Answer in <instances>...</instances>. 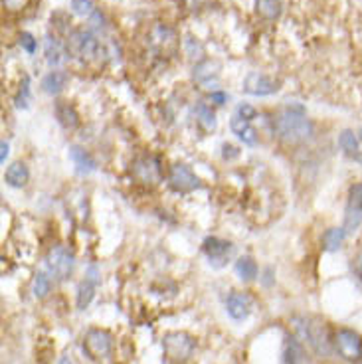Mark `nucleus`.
<instances>
[{
  "label": "nucleus",
  "instance_id": "f257e3e1",
  "mask_svg": "<svg viewBox=\"0 0 362 364\" xmlns=\"http://www.w3.org/2000/svg\"><path fill=\"white\" fill-rule=\"evenodd\" d=\"M275 131L281 136V141L289 145H299L313 135V125L305 117V109L301 105L291 103L283 109L280 117L275 119Z\"/></svg>",
  "mask_w": 362,
  "mask_h": 364
},
{
  "label": "nucleus",
  "instance_id": "f03ea898",
  "mask_svg": "<svg viewBox=\"0 0 362 364\" xmlns=\"http://www.w3.org/2000/svg\"><path fill=\"white\" fill-rule=\"evenodd\" d=\"M291 327L295 331V337L307 343L317 355L326 356L331 353V338H329L325 323H321L317 318L295 317L291 321Z\"/></svg>",
  "mask_w": 362,
  "mask_h": 364
},
{
  "label": "nucleus",
  "instance_id": "7ed1b4c3",
  "mask_svg": "<svg viewBox=\"0 0 362 364\" xmlns=\"http://www.w3.org/2000/svg\"><path fill=\"white\" fill-rule=\"evenodd\" d=\"M100 40L97 36L91 32V30H85V28H78L70 32L68 36V52L78 58V60H93L95 55L100 54Z\"/></svg>",
  "mask_w": 362,
  "mask_h": 364
},
{
  "label": "nucleus",
  "instance_id": "20e7f679",
  "mask_svg": "<svg viewBox=\"0 0 362 364\" xmlns=\"http://www.w3.org/2000/svg\"><path fill=\"white\" fill-rule=\"evenodd\" d=\"M196 343L191 335L186 333H169L163 338V350L164 356L174 364H184L194 353Z\"/></svg>",
  "mask_w": 362,
  "mask_h": 364
},
{
  "label": "nucleus",
  "instance_id": "39448f33",
  "mask_svg": "<svg viewBox=\"0 0 362 364\" xmlns=\"http://www.w3.org/2000/svg\"><path fill=\"white\" fill-rule=\"evenodd\" d=\"M46 265H48V272L55 275L60 282H64L72 275L75 257L65 246H54L46 255Z\"/></svg>",
  "mask_w": 362,
  "mask_h": 364
},
{
  "label": "nucleus",
  "instance_id": "423d86ee",
  "mask_svg": "<svg viewBox=\"0 0 362 364\" xmlns=\"http://www.w3.org/2000/svg\"><path fill=\"white\" fill-rule=\"evenodd\" d=\"M335 348L339 355L348 363H361L362 360V338L358 333L351 328H339L335 335Z\"/></svg>",
  "mask_w": 362,
  "mask_h": 364
},
{
  "label": "nucleus",
  "instance_id": "0eeeda50",
  "mask_svg": "<svg viewBox=\"0 0 362 364\" xmlns=\"http://www.w3.org/2000/svg\"><path fill=\"white\" fill-rule=\"evenodd\" d=\"M113 338L103 328H91L83 337V350L87 353L91 360H103L111 355Z\"/></svg>",
  "mask_w": 362,
  "mask_h": 364
},
{
  "label": "nucleus",
  "instance_id": "6e6552de",
  "mask_svg": "<svg viewBox=\"0 0 362 364\" xmlns=\"http://www.w3.org/2000/svg\"><path fill=\"white\" fill-rule=\"evenodd\" d=\"M131 173L141 184L153 186V184H159L163 178V166H161V161L156 156L145 155L135 159Z\"/></svg>",
  "mask_w": 362,
  "mask_h": 364
},
{
  "label": "nucleus",
  "instance_id": "1a4fd4ad",
  "mask_svg": "<svg viewBox=\"0 0 362 364\" xmlns=\"http://www.w3.org/2000/svg\"><path fill=\"white\" fill-rule=\"evenodd\" d=\"M169 186L174 192H192L200 186V178L186 164H174L169 171Z\"/></svg>",
  "mask_w": 362,
  "mask_h": 364
},
{
  "label": "nucleus",
  "instance_id": "9d476101",
  "mask_svg": "<svg viewBox=\"0 0 362 364\" xmlns=\"http://www.w3.org/2000/svg\"><path fill=\"white\" fill-rule=\"evenodd\" d=\"M362 224V184H354L348 192L346 212H344V230L353 232Z\"/></svg>",
  "mask_w": 362,
  "mask_h": 364
},
{
  "label": "nucleus",
  "instance_id": "9b49d317",
  "mask_svg": "<svg viewBox=\"0 0 362 364\" xmlns=\"http://www.w3.org/2000/svg\"><path fill=\"white\" fill-rule=\"evenodd\" d=\"M277 90H280V83L273 82L272 77H267V75H263V73H257V72L247 73V77H245V82H244L245 93H250V95H257V97H263V95H273V93H277Z\"/></svg>",
  "mask_w": 362,
  "mask_h": 364
},
{
  "label": "nucleus",
  "instance_id": "f8f14e48",
  "mask_svg": "<svg viewBox=\"0 0 362 364\" xmlns=\"http://www.w3.org/2000/svg\"><path fill=\"white\" fill-rule=\"evenodd\" d=\"M226 309L228 315L234 318V321H244L250 315V311H252V299L245 293H230L226 301Z\"/></svg>",
  "mask_w": 362,
  "mask_h": 364
},
{
  "label": "nucleus",
  "instance_id": "ddd939ff",
  "mask_svg": "<svg viewBox=\"0 0 362 364\" xmlns=\"http://www.w3.org/2000/svg\"><path fill=\"white\" fill-rule=\"evenodd\" d=\"M234 246L230 242H224L220 237H208L204 240V254L208 255L210 264L222 265L228 259V255L232 254Z\"/></svg>",
  "mask_w": 362,
  "mask_h": 364
},
{
  "label": "nucleus",
  "instance_id": "4468645a",
  "mask_svg": "<svg viewBox=\"0 0 362 364\" xmlns=\"http://www.w3.org/2000/svg\"><path fill=\"white\" fill-rule=\"evenodd\" d=\"M44 54H46V62L52 65V68H58V65L64 64L65 60V50L62 42L58 40L52 34H48L44 40Z\"/></svg>",
  "mask_w": 362,
  "mask_h": 364
},
{
  "label": "nucleus",
  "instance_id": "2eb2a0df",
  "mask_svg": "<svg viewBox=\"0 0 362 364\" xmlns=\"http://www.w3.org/2000/svg\"><path fill=\"white\" fill-rule=\"evenodd\" d=\"M230 127L234 131V135H238L240 141H244L245 145H255L257 143V131L252 127V123L247 119H242L234 115L230 121Z\"/></svg>",
  "mask_w": 362,
  "mask_h": 364
},
{
  "label": "nucleus",
  "instance_id": "dca6fc26",
  "mask_svg": "<svg viewBox=\"0 0 362 364\" xmlns=\"http://www.w3.org/2000/svg\"><path fill=\"white\" fill-rule=\"evenodd\" d=\"M55 117L60 121V125L68 129V131H73V129L80 125V117H78L75 109H73L68 101H58L55 103Z\"/></svg>",
  "mask_w": 362,
  "mask_h": 364
},
{
  "label": "nucleus",
  "instance_id": "f3484780",
  "mask_svg": "<svg viewBox=\"0 0 362 364\" xmlns=\"http://www.w3.org/2000/svg\"><path fill=\"white\" fill-rule=\"evenodd\" d=\"M153 46L154 48H159V52H169V50H174V32H172L171 28L163 26V24H159V26H154L153 30Z\"/></svg>",
  "mask_w": 362,
  "mask_h": 364
},
{
  "label": "nucleus",
  "instance_id": "a211bd4d",
  "mask_svg": "<svg viewBox=\"0 0 362 364\" xmlns=\"http://www.w3.org/2000/svg\"><path fill=\"white\" fill-rule=\"evenodd\" d=\"M28 178H30V173H28L26 164L24 163L10 164L9 171L4 173V181H6V184H10L12 188H22L28 182Z\"/></svg>",
  "mask_w": 362,
  "mask_h": 364
},
{
  "label": "nucleus",
  "instance_id": "6ab92c4d",
  "mask_svg": "<svg viewBox=\"0 0 362 364\" xmlns=\"http://www.w3.org/2000/svg\"><path fill=\"white\" fill-rule=\"evenodd\" d=\"M285 363L287 364H309L305 348L299 343L297 337H289L285 341Z\"/></svg>",
  "mask_w": 362,
  "mask_h": 364
},
{
  "label": "nucleus",
  "instance_id": "aec40b11",
  "mask_svg": "<svg viewBox=\"0 0 362 364\" xmlns=\"http://www.w3.org/2000/svg\"><path fill=\"white\" fill-rule=\"evenodd\" d=\"M70 156H72V161L78 166V173L90 174L95 171V161L91 159L87 151H83L82 146H72L70 149Z\"/></svg>",
  "mask_w": 362,
  "mask_h": 364
},
{
  "label": "nucleus",
  "instance_id": "412c9836",
  "mask_svg": "<svg viewBox=\"0 0 362 364\" xmlns=\"http://www.w3.org/2000/svg\"><path fill=\"white\" fill-rule=\"evenodd\" d=\"M255 12L263 20H277L283 12L281 0H255Z\"/></svg>",
  "mask_w": 362,
  "mask_h": 364
},
{
  "label": "nucleus",
  "instance_id": "4be33fe9",
  "mask_svg": "<svg viewBox=\"0 0 362 364\" xmlns=\"http://www.w3.org/2000/svg\"><path fill=\"white\" fill-rule=\"evenodd\" d=\"M65 83H68V73L64 72H50L42 80V87H44L46 93L50 95H58L60 91L64 90Z\"/></svg>",
  "mask_w": 362,
  "mask_h": 364
},
{
  "label": "nucleus",
  "instance_id": "5701e85b",
  "mask_svg": "<svg viewBox=\"0 0 362 364\" xmlns=\"http://www.w3.org/2000/svg\"><path fill=\"white\" fill-rule=\"evenodd\" d=\"M95 283H97V279H93V277H85L80 283V287H78V309L83 311L90 305L93 295H95Z\"/></svg>",
  "mask_w": 362,
  "mask_h": 364
},
{
  "label": "nucleus",
  "instance_id": "b1692460",
  "mask_svg": "<svg viewBox=\"0 0 362 364\" xmlns=\"http://www.w3.org/2000/svg\"><path fill=\"white\" fill-rule=\"evenodd\" d=\"M344 237H346L344 228H331V230H326L325 236H323V246H325L326 252H336L343 246Z\"/></svg>",
  "mask_w": 362,
  "mask_h": 364
},
{
  "label": "nucleus",
  "instance_id": "393cba45",
  "mask_svg": "<svg viewBox=\"0 0 362 364\" xmlns=\"http://www.w3.org/2000/svg\"><path fill=\"white\" fill-rule=\"evenodd\" d=\"M235 273L240 275V279H244V282H254L255 277H257V264H255L252 257H240L238 262H235Z\"/></svg>",
  "mask_w": 362,
  "mask_h": 364
},
{
  "label": "nucleus",
  "instance_id": "a878e982",
  "mask_svg": "<svg viewBox=\"0 0 362 364\" xmlns=\"http://www.w3.org/2000/svg\"><path fill=\"white\" fill-rule=\"evenodd\" d=\"M339 145L343 149L344 153L348 156H353V159H358L361 161V149H358V139L354 136L353 131H343L341 136H339Z\"/></svg>",
  "mask_w": 362,
  "mask_h": 364
},
{
  "label": "nucleus",
  "instance_id": "bb28decb",
  "mask_svg": "<svg viewBox=\"0 0 362 364\" xmlns=\"http://www.w3.org/2000/svg\"><path fill=\"white\" fill-rule=\"evenodd\" d=\"M218 75V64L216 62H210V60H202L200 64L194 68V80L200 83H208L212 77Z\"/></svg>",
  "mask_w": 362,
  "mask_h": 364
},
{
  "label": "nucleus",
  "instance_id": "cd10ccee",
  "mask_svg": "<svg viewBox=\"0 0 362 364\" xmlns=\"http://www.w3.org/2000/svg\"><path fill=\"white\" fill-rule=\"evenodd\" d=\"M194 115H196L198 123L206 129V131H214V129H216V117H214V113H212V109H210L206 103H198V105L194 107Z\"/></svg>",
  "mask_w": 362,
  "mask_h": 364
},
{
  "label": "nucleus",
  "instance_id": "c85d7f7f",
  "mask_svg": "<svg viewBox=\"0 0 362 364\" xmlns=\"http://www.w3.org/2000/svg\"><path fill=\"white\" fill-rule=\"evenodd\" d=\"M50 287H52L50 277H48L44 272L36 273V277H34V295H36L38 299L46 297V295L50 293Z\"/></svg>",
  "mask_w": 362,
  "mask_h": 364
},
{
  "label": "nucleus",
  "instance_id": "c756f323",
  "mask_svg": "<svg viewBox=\"0 0 362 364\" xmlns=\"http://www.w3.org/2000/svg\"><path fill=\"white\" fill-rule=\"evenodd\" d=\"M14 101H16V107H28V101H30V77L28 75H24Z\"/></svg>",
  "mask_w": 362,
  "mask_h": 364
},
{
  "label": "nucleus",
  "instance_id": "7c9ffc66",
  "mask_svg": "<svg viewBox=\"0 0 362 364\" xmlns=\"http://www.w3.org/2000/svg\"><path fill=\"white\" fill-rule=\"evenodd\" d=\"M20 46L26 50L28 54H34L38 48V42H36V38L32 36L30 32H22V34H20Z\"/></svg>",
  "mask_w": 362,
  "mask_h": 364
},
{
  "label": "nucleus",
  "instance_id": "2f4dec72",
  "mask_svg": "<svg viewBox=\"0 0 362 364\" xmlns=\"http://www.w3.org/2000/svg\"><path fill=\"white\" fill-rule=\"evenodd\" d=\"M72 9L75 14H90L93 10V0H72Z\"/></svg>",
  "mask_w": 362,
  "mask_h": 364
},
{
  "label": "nucleus",
  "instance_id": "473e14b6",
  "mask_svg": "<svg viewBox=\"0 0 362 364\" xmlns=\"http://www.w3.org/2000/svg\"><path fill=\"white\" fill-rule=\"evenodd\" d=\"M30 0H2V6L10 12H18V10H24L28 6Z\"/></svg>",
  "mask_w": 362,
  "mask_h": 364
},
{
  "label": "nucleus",
  "instance_id": "72a5a7b5",
  "mask_svg": "<svg viewBox=\"0 0 362 364\" xmlns=\"http://www.w3.org/2000/svg\"><path fill=\"white\" fill-rule=\"evenodd\" d=\"M238 117L242 119H247V121H252L255 117V109L252 105H247V103H242L240 107H238V113H235Z\"/></svg>",
  "mask_w": 362,
  "mask_h": 364
},
{
  "label": "nucleus",
  "instance_id": "f704fd0d",
  "mask_svg": "<svg viewBox=\"0 0 362 364\" xmlns=\"http://www.w3.org/2000/svg\"><path fill=\"white\" fill-rule=\"evenodd\" d=\"M210 100L214 101L216 105H224L228 101L226 93H222V91H214V93H210Z\"/></svg>",
  "mask_w": 362,
  "mask_h": 364
},
{
  "label": "nucleus",
  "instance_id": "c9c22d12",
  "mask_svg": "<svg viewBox=\"0 0 362 364\" xmlns=\"http://www.w3.org/2000/svg\"><path fill=\"white\" fill-rule=\"evenodd\" d=\"M186 48H188V55H191V58H194V40H192V38H188V40H186ZM196 52H200V54H202V48H200V44L196 46Z\"/></svg>",
  "mask_w": 362,
  "mask_h": 364
},
{
  "label": "nucleus",
  "instance_id": "e433bc0d",
  "mask_svg": "<svg viewBox=\"0 0 362 364\" xmlns=\"http://www.w3.org/2000/svg\"><path fill=\"white\" fill-rule=\"evenodd\" d=\"M6 156H9V145H6V141H2V156H0V161L4 163Z\"/></svg>",
  "mask_w": 362,
  "mask_h": 364
},
{
  "label": "nucleus",
  "instance_id": "4c0bfd02",
  "mask_svg": "<svg viewBox=\"0 0 362 364\" xmlns=\"http://www.w3.org/2000/svg\"><path fill=\"white\" fill-rule=\"evenodd\" d=\"M356 273H358V277L362 279V250L361 254H358V259H356Z\"/></svg>",
  "mask_w": 362,
  "mask_h": 364
},
{
  "label": "nucleus",
  "instance_id": "58836bf2",
  "mask_svg": "<svg viewBox=\"0 0 362 364\" xmlns=\"http://www.w3.org/2000/svg\"><path fill=\"white\" fill-rule=\"evenodd\" d=\"M60 364H72V360H70V358H68V356H64V358H62V360H60Z\"/></svg>",
  "mask_w": 362,
  "mask_h": 364
}]
</instances>
